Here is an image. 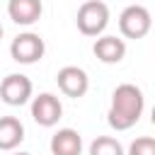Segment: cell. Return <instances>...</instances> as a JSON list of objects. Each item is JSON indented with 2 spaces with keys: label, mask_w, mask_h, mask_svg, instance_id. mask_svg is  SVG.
Returning <instances> with one entry per match:
<instances>
[{
  "label": "cell",
  "mask_w": 155,
  "mask_h": 155,
  "mask_svg": "<svg viewBox=\"0 0 155 155\" xmlns=\"http://www.w3.org/2000/svg\"><path fill=\"white\" fill-rule=\"evenodd\" d=\"M143 107H145V97H143L140 87L124 82L111 92V107H109L107 121L114 131H128L138 124Z\"/></svg>",
  "instance_id": "1"
},
{
  "label": "cell",
  "mask_w": 155,
  "mask_h": 155,
  "mask_svg": "<svg viewBox=\"0 0 155 155\" xmlns=\"http://www.w3.org/2000/svg\"><path fill=\"white\" fill-rule=\"evenodd\" d=\"M78 29L85 36H99L109 24V7L102 0H87L78 10Z\"/></svg>",
  "instance_id": "2"
},
{
  "label": "cell",
  "mask_w": 155,
  "mask_h": 155,
  "mask_svg": "<svg viewBox=\"0 0 155 155\" xmlns=\"http://www.w3.org/2000/svg\"><path fill=\"white\" fill-rule=\"evenodd\" d=\"M46 53V44L39 34L34 31H24V34H17L10 44V56L12 61L22 63V65H31L36 61H41Z\"/></svg>",
  "instance_id": "3"
},
{
  "label": "cell",
  "mask_w": 155,
  "mask_h": 155,
  "mask_svg": "<svg viewBox=\"0 0 155 155\" xmlns=\"http://www.w3.org/2000/svg\"><path fill=\"white\" fill-rule=\"evenodd\" d=\"M153 27V17L143 5H128L119 15V29L126 39H143Z\"/></svg>",
  "instance_id": "4"
},
{
  "label": "cell",
  "mask_w": 155,
  "mask_h": 155,
  "mask_svg": "<svg viewBox=\"0 0 155 155\" xmlns=\"http://www.w3.org/2000/svg\"><path fill=\"white\" fill-rule=\"evenodd\" d=\"M31 80L22 73H10L7 78H2L0 82V99L10 107H22L29 102L31 97Z\"/></svg>",
  "instance_id": "5"
},
{
  "label": "cell",
  "mask_w": 155,
  "mask_h": 155,
  "mask_svg": "<svg viewBox=\"0 0 155 155\" xmlns=\"http://www.w3.org/2000/svg\"><path fill=\"white\" fill-rule=\"evenodd\" d=\"M63 116V104L56 94L51 92H41L39 97H34L31 102V119L44 126V128H51L58 124V119Z\"/></svg>",
  "instance_id": "6"
},
{
  "label": "cell",
  "mask_w": 155,
  "mask_h": 155,
  "mask_svg": "<svg viewBox=\"0 0 155 155\" xmlns=\"http://www.w3.org/2000/svg\"><path fill=\"white\" fill-rule=\"evenodd\" d=\"M56 82H58V90H61L65 97H73V99L85 97V92L90 90V78H87V73H85L82 68H78V65H65V68H61L58 75H56Z\"/></svg>",
  "instance_id": "7"
},
{
  "label": "cell",
  "mask_w": 155,
  "mask_h": 155,
  "mask_svg": "<svg viewBox=\"0 0 155 155\" xmlns=\"http://www.w3.org/2000/svg\"><path fill=\"white\" fill-rule=\"evenodd\" d=\"M44 12V5L41 0H10L7 2V15L15 24H22V27H29L34 22H39Z\"/></svg>",
  "instance_id": "8"
},
{
  "label": "cell",
  "mask_w": 155,
  "mask_h": 155,
  "mask_svg": "<svg viewBox=\"0 0 155 155\" xmlns=\"http://www.w3.org/2000/svg\"><path fill=\"white\" fill-rule=\"evenodd\" d=\"M92 51H94L97 61H102V63H107V65H114V63H121V61H124V56H126V44H124V39H119V36H99V39L94 41Z\"/></svg>",
  "instance_id": "9"
},
{
  "label": "cell",
  "mask_w": 155,
  "mask_h": 155,
  "mask_svg": "<svg viewBox=\"0 0 155 155\" xmlns=\"http://www.w3.org/2000/svg\"><path fill=\"white\" fill-rule=\"evenodd\" d=\"M51 155H80L82 150V136L75 128H58L51 136Z\"/></svg>",
  "instance_id": "10"
},
{
  "label": "cell",
  "mask_w": 155,
  "mask_h": 155,
  "mask_svg": "<svg viewBox=\"0 0 155 155\" xmlns=\"http://www.w3.org/2000/svg\"><path fill=\"white\" fill-rule=\"evenodd\" d=\"M24 140V126L17 116H0V150H15Z\"/></svg>",
  "instance_id": "11"
},
{
  "label": "cell",
  "mask_w": 155,
  "mask_h": 155,
  "mask_svg": "<svg viewBox=\"0 0 155 155\" xmlns=\"http://www.w3.org/2000/svg\"><path fill=\"white\" fill-rule=\"evenodd\" d=\"M90 155H126L124 145L111 136H97L90 143Z\"/></svg>",
  "instance_id": "12"
},
{
  "label": "cell",
  "mask_w": 155,
  "mask_h": 155,
  "mask_svg": "<svg viewBox=\"0 0 155 155\" xmlns=\"http://www.w3.org/2000/svg\"><path fill=\"white\" fill-rule=\"evenodd\" d=\"M128 155H155V138L140 136L128 145Z\"/></svg>",
  "instance_id": "13"
},
{
  "label": "cell",
  "mask_w": 155,
  "mask_h": 155,
  "mask_svg": "<svg viewBox=\"0 0 155 155\" xmlns=\"http://www.w3.org/2000/svg\"><path fill=\"white\" fill-rule=\"evenodd\" d=\"M15 155H31V153H15Z\"/></svg>",
  "instance_id": "14"
},
{
  "label": "cell",
  "mask_w": 155,
  "mask_h": 155,
  "mask_svg": "<svg viewBox=\"0 0 155 155\" xmlns=\"http://www.w3.org/2000/svg\"><path fill=\"white\" fill-rule=\"evenodd\" d=\"M0 39H2V24H0Z\"/></svg>",
  "instance_id": "15"
}]
</instances>
